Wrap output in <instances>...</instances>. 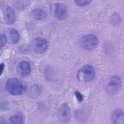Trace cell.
I'll return each mask as SVG.
<instances>
[{
    "mask_svg": "<svg viewBox=\"0 0 124 124\" xmlns=\"http://www.w3.org/2000/svg\"><path fill=\"white\" fill-rule=\"evenodd\" d=\"M14 6L18 10H21L24 8V4L21 1H16L14 4Z\"/></svg>",
    "mask_w": 124,
    "mask_h": 124,
    "instance_id": "2e32d148",
    "label": "cell"
},
{
    "mask_svg": "<svg viewBox=\"0 0 124 124\" xmlns=\"http://www.w3.org/2000/svg\"><path fill=\"white\" fill-rule=\"evenodd\" d=\"M95 74L94 68L91 65L87 64L78 69L77 73V77L81 82H89L93 79Z\"/></svg>",
    "mask_w": 124,
    "mask_h": 124,
    "instance_id": "7a4b0ae2",
    "label": "cell"
},
{
    "mask_svg": "<svg viewBox=\"0 0 124 124\" xmlns=\"http://www.w3.org/2000/svg\"><path fill=\"white\" fill-rule=\"evenodd\" d=\"M121 85V80L117 76H113L110 77L106 82L105 88L109 93H114L117 92Z\"/></svg>",
    "mask_w": 124,
    "mask_h": 124,
    "instance_id": "8992f818",
    "label": "cell"
},
{
    "mask_svg": "<svg viewBox=\"0 0 124 124\" xmlns=\"http://www.w3.org/2000/svg\"><path fill=\"white\" fill-rule=\"evenodd\" d=\"M80 45L82 48L86 50L95 48L98 44L97 38L93 34H88L83 36L80 40Z\"/></svg>",
    "mask_w": 124,
    "mask_h": 124,
    "instance_id": "5b68a950",
    "label": "cell"
},
{
    "mask_svg": "<svg viewBox=\"0 0 124 124\" xmlns=\"http://www.w3.org/2000/svg\"><path fill=\"white\" fill-rule=\"evenodd\" d=\"M50 10L52 15L59 20H64L68 15L66 6L62 3L52 4L50 6Z\"/></svg>",
    "mask_w": 124,
    "mask_h": 124,
    "instance_id": "3957f363",
    "label": "cell"
},
{
    "mask_svg": "<svg viewBox=\"0 0 124 124\" xmlns=\"http://www.w3.org/2000/svg\"><path fill=\"white\" fill-rule=\"evenodd\" d=\"M16 70L19 75L22 77L27 76L31 72L30 64L26 61L20 62L17 66Z\"/></svg>",
    "mask_w": 124,
    "mask_h": 124,
    "instance_id": "9c48e42d",
    "label": "cell"
},
{
    "mask_svg": "<svg viewBox=\"0 0 124 124\" xmlns=\"http://www.w3.org/2000/svg\"><path fill=\"white\" fill-rule=\"evenodd\" d=\"M9 123L10 124H22L23 120L22 118L19 116H13L10 117L9 120Z\"/></svg>",
    "mask_w": 124,
    "mask_h": 124,
    "instance_id": "5bb4252c",
    "label": "cell"
},
{
    "mask_svg": "<svg viewBox=\"0 0 124 124\" xmlns=\"http://www.w3.org/2000/svg\"><path fill=\"white\" fill-rule=\"evenodd\" d=\"M71 109L66 104H62L59 108L58 116L59 121L63 124L68 123L71 118Z\"/></svg>",
    "mask_w": 124,
    "mask_h": 124,
    "instance_id": "ba28073f",
    "label": "cell"
},
{
    "mask_svg": "<svg viewBox=\"0 0 124 124\" xmlns=\"http://www.w3.org/2000/svg\"><path fill=\"white\" fill-rule=\"evenodd\" d=\"M112 122L115 124H123L124 120V114L123 110L120 108H116L112 113Z\"/></svg>",
    "mask_w": 124,
    "mask_h": 124,
    "instance_id": "30bf717a",
    "label": "cell"
},
{
    "mask_svg": "<svg viewBox=\"0 0 124 124\" xmlns=\"http://www.w3.org/2000/svg\"><path fill=\"white\" fill-rule=\"evenodd\" d=\"M8 37L10 42L12 44L17 43L19 39V35L18 31L14 29H10L8 31Z\"/></svg>",
    "mask_w": 124,
    "mask_h": 124,
    "instance_id": "4fadbf2b",
    "label": "cell"
},
{
    "mask_svg": "<svg viewBox=\"0 0 124 124\" xmlns=\"http://www.w3.org/2000/svg\"><path fill=\"white\" fill-rule=\"evenodd\" d=\"M42 92L41 87L38 84L32 85L29 90V94L32 97H37Z\"/></svg>",
    "mask_w": 124,
    "mask_h": 124,
    "instance_id": "7c38bea8",
    "label": "cell"
},
{
    "mask_svg": "<svg viewBox=\"0 0 124 124\" xmlns=\"http://www.w3.org/2000/svg\"><path fill=\"white\" fill-rule=\"evenodd\" d=\"M75 95L77 98V99L78 100V101L81 102L83 99V95L79 92V91H76L75 92Z\"/></svg>",
    "mask_w": 124,
    "mask_h": 124,
    "instance_id": "ac0fdd59",
    "label": "cell"
},
{
    "mask_svg": "<svg viewBox=\"0 0 124 124\" xmlns=\"http://www.w3.org/2000/svg\"><path fill=\"white\" fill-rule=\"evenodd\" d=\"M46 14L44 11L39 9H33L31 12L32 17L37 20L44 19L46 17Z\"/></svg>",
    "mask_w": 124,
    "mask_h": 124,
    "instance_id": "8fae6325",
    "label": "cell"
},
{
    "mask_svg": "<svg viewBox=\"0 0 124 124\" xmlns=\"http://www.w3.org/2000/svg\"><path fill=\"white\" fill-rule=\"evenodd\" d=\"M4 68V64L3 63H1L0 65V75H1L3 73V70Z\"/></svg>",
    "mask_w": 124,
    "mask_h": 124,
    "instance_id": "d6986e66",
    "label": "cell"
},
{
    "mask_svg": "<svg viewBox=\"0 0 124 124\" xmlns=\"http://www.w3.org/2000/svg\"><path fill=\"white\" fill-rule=\"evenodd\" d=\"M7 41V38L6 36L3 34L0 35V48H1L6 44Z\"/></svg>",
    "mask_w": 124,
    "mask_h": 124,
    "instance_id": "e0dca14e",
    "label": "cell"
},
{
    "mask_svg": "<svg viewBox=\"0 0 124 124\" xmlns=\"http://www.w3.org/2000/svg\"><path fill=\"white\" fill-rule=\"evenodd\" d=\"M48 46L47 41L43 38L34 39L31 44V49L37 53H43L47 49Z\"/></svg>",
    "mask_w": 124,
    "mask_h": 124,
    "instance_id": "52a82bcc",
    "label": "cell"
},
{
    "mask_svg": "<svg viewBox=\"0 0 124 124\" xmlns=\"http://www.w3.org/2000/svg\"><path fill=\"white\" fill-rule=\"evenodd\" d=\"M75 3L79 6H85L90 4L92 1L89 0H77L74 1Z\"/></svg>",
    "mask_w": 124,
    "mask_h": 124,
    "instance_id": "9a60e30c",
    "label": "cell"
},
{
    "mask_svg": "<svg viewBox=\"0 0 124 124\" xmlns=\"http://www.w3.org/2000/svg\"><path fill=\"white\" fill-rule=\"evenodd\" d=\"M1 18L3 22L8 25L13 24L16 19L14 10L9 6H3L1 8Z\"/></svg>",
    "mask_w": 124,
    "mask_h": 124,
    "instance_id": "277c9868",
    "label": "cell"
},
{
    "mask_svg": "<svg viewBox=\"0 0 124 124\" xmlns=\"http://www.w3.org/2000/svg\"><path fill=\"white\" fill-rule=\"evenodd\" d=\"M6 90L13 95H20L24 94L27 91V86L22 80L16 78L9 79L6 82Z\"/></svg>",
    "mask_w": 124,
    "mask_h": 124,
    "instance_id": "6da1fadb",
    "label": "cell"
}]
</instances>
